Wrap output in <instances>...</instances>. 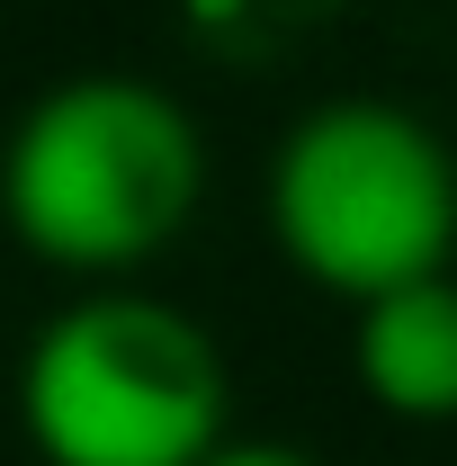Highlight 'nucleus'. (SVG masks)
<instances>
[{"label":"nucleus","mask_w":457,"mask_h":466,"mask_svg":"<svg viewBox=\"0 0 457 466\" xmlns=\"http://www.w3.org/2000/svg\"><path fill=\"white\" fill-rule=\"evenodd\" d=\"M207 207V135L144 72H72L0 144V225L81 288H126Z\"/></svg>","instance_id":"obj_1"},{"label":"nucleus","mask_w":457,"mask_h":466,"mask_svg":"<svg viewBox=\"0 0 457 466\" xmlns=\"http://www.w3.org/2000/svg\"><path fill=\"white\" fill-rule=\"evenodd\" d=\"M225 412V350L171 296L81 288L18 350V431L46 466H207Z\"/></svg>","instance_id":"obj_2"},{"label":"nucleus","mask_w":457,"mask_h":466,"mask_svg":"<svg viewBox=\"0 0 457 466\" xmlns=\"http://www.w3.org/2000/svg\"><path fill=\"white\" fill-rule=\"evenodd\" d=\"M269 242L305 288L377 305L457 251V153L403 99H314L269 153Z\"/></svg>","instance_id":"obj_3"},{"label":"nucleus","mask_w":457,"mask_h":466,"mask_svg":"<svg viewBox=\"0 0 457 466\" xmlns=\"http://www.w3.org/2000/svg\"><path fill=\"white\" fill-rule=\"evenodd\" d=\"M350 377L386 421H421V431L457 421V279L449 269L359 305Z\"/></svg>","instance_id":"obj_4"},{"label":"nucleus","mask_w":457,"mask_h":466,"mask_svg":"<svg viewBox=\"0 0 457 466\" xmlns=\"http://www.w3.org/2000/svg\"><path fill=\"white\" fill-rule=\"evenodd\" d=\"M207 466H314L305 449H287V440H225Z\"/></svg>","instance_id":"obj_5"}]
</instances>
